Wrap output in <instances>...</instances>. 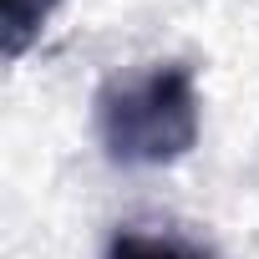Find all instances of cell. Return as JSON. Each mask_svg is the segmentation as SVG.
Masks as SVG:
<instances>
[{
    "instance_id": "2",
    "label": "cell",
    "mask_w": 259,
    "mask_h": 259,
    "mask_svg": "<svg viewBox=\"0 0 259 259\" xmlns=\"http://www.w3.org/2000/svg\"><path fill=\"white\" fill-rule=\"evenodd\" d=\"M102 259H213V249H203L188 234H153L138 224H122L112 229V239L102 244Z\"/></svg>"
},
{
    "instance_id": "1",
    "label": "cell",
    "mask_w": 259,
    "mask_h": 259,
    "mask_svg": "<svg viewBox=\"0 0 259 259\" xmlns=\"http://www.w3.org/2000/svg\"><path fill=\"white\" fill-rule=\"evenodd\" d=\"M97 143L117 168H168L198 143V81L188 61H153L143 71L107 76L92 97Z\"/></svg>"
},
{
    "instance_id": "3",
    "label": "cell",
    "mask_w": 259,
    "mask_h": 259,
    "mask_svg": "<svg viewBox=\"0 0 259 259\" xmlns=\"http://www.w3.org/2000/svg\"><path fill=\"white\" fill-rule=\"evenodd\" d=\"M56 6H61V0H0V41H6L11 61L31 51V41L56 16Z\"/></svg>"
}]
</instances>
